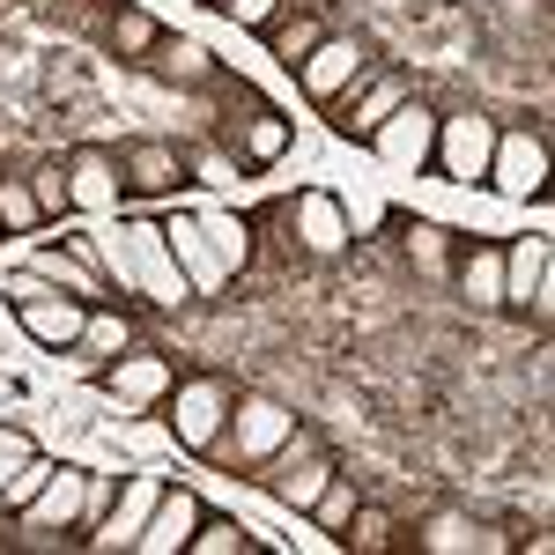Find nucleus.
<instances>
[{"mask_svg":"<svg viewBox=\"0 0 555 555\" xmlns=\"http://www.w3.org/2000/svg\"><path fill=\"white\" fill-rule=\"evenodd\" d=\"M185 178H201V185H237V164H230L222 149H201V156L185 164Z\"/></svg>","mask_w":555,"mask_h":555,"instance_id":"obj_37","label":"nucleus"},{"mask_svg":"<svg viewBox=\"0 0 555 555\" xmlns=\"http://www.w3.org/2000/svg\"><path fill=\"white\" fill-rule=\"evenodd\" d=\"M408 96H415V82H408V75H371L363 89H348L341 104H334V112H341L334 127H341V133H363V141H371V133H378V119H392Z\"/></svg>","mask_w":555,"mask_h":555,"instance_id":"obj_15","label":"nucleus"},{"mask_svg":"<svg viewBox=\"0 0 555 555\" xmlns=\"http://www.w3.org/2000/svg\"><path fill=\"white\" fill-rule=\"evenodd\" d=\"M408 259H415L423 274H444V259H452V230H437V222H415V230H408Z\"/></svg>","mask_w":555,"mask_h":555,"instance_id":"obj_33","label":"nucleus"},{"mask_svg":"<svg viewBox=\"0 0 555 555\" xmlns=\"http://www.w3.org/2000/svg\"><path fill=\"white\" fill-rule=\"evenodd\" d=\"M289 429H297V415H289L282 400L245 392V400H230V423H222V437L208 444V460H222V467H267V460L289 444Z\"/></svg>","mask_w":555,"mask_h":555,"instance_id":"obj_1","label":"nucleus"},{"mask_svg":"<svg viewBox=\"0 0 555 555\" xmlns=\"http://www.w3.org/2000/svg\"><path fill=\"white\" fill-rule=\"evenodd\" d=\"M119 193H127V171H119L112 149H75V156H67V201L82 215H112Z\"/></svg>","mask_w":555,"mask_h":555,"instance_id":"obj_10","label":"nucleus"},{"mask_svg":"<svg viewBox=\"0 0 555 555\" xmlns=\"http://www.w3.org/2000/svg\"><path fill=\"white\" fill-rule=\"evenodd\" d=\"M52 467H60V460H44V452H23V460L8 467V481H0V504H8V512H23V504L38 496L44 481H52Z\"/></svg>","mask_w":555,"mask_h":555,"instance_id":"obj_28","label":"nucleus"},{"mask_svg":"<svg viewBox=\"0 0 555 555\" xmlns=\"http://www.w3.org/2000/svg\"><path fill=\"white\" fill-rule=\"evenodd\" d=\"M44 208L30 193V178H0V230H38Z\"/></svg>","mask_w":555,"mask_h":555,"instance_id":"obj_30","label":"nucleus"},{"mask_svg":"<svg viewBox=\"0 0 555 555\" xmlns=\"http://www.w3.org/2000/svg\"><path fill=\"white\" fill-rule=\"evenodd\" d=\"M127 253H133V297L164 304V311H178V304L193 297V282H185V267L171 259V245H164V230L133 222V230H127Z\"/></svg>","mask_w":555,"mask_h":555,"instance_id":"obj_7","label":"nucleus"},{"mask_svg":"<svg viewBox=\"0 0 555 555\" xmlns=\"http://www.w3.org/2000/svg\"><path fill=\"white\" fill-rule=\"evenodd\" d=\"M30 267H38V274H44V282H52V289H67V297H82V304H96V297H104V289H112V282H104V274H96L89 259H75V253H67V245H60V253H38V259H30Z\"/></svg>","mask_w":555,"mask_h":555,"instance_id":"obj_23","label":"nucleus"},{"mask_svg":"<svg viewBox=\"0 0 555 555\" xmlns=\"http://www.w3.org/2000/svg\"><path fill=\"white\" fill-rule=\"evenodd\" d=\"M319 38H326V23H319V15H297V23H267V44H274V60H282L289 75H297L304 60L319 52Z\"/></svg>","mask_w":555,"mask_h":555,"instance_id":"obj_27","label":"nucleus"},{"mask_svg":"<svg viewBox=\"0 0 555 555\" xmlns=\"http://www.w3.org/2000/svg\"><path fill=\"white\" fill-rule=\"evenodd\" d=\"M15 319H23V334H30L38 348H82L89 304H82V297H60V289H44V297L15 304Z\"/></svg>","mask_w":555,"mask_h":555,"instance_id":"obj_12","label":"nucleus"},{"mask_svg":"<svg viewBox=\"0 0 555 555\" xmlns=\"http://www.w3.org/2000/svg\"><path fill=\"white\" fill-rule=\"evenodd\" d=\"M460 289H467V304H504V253L496 245H467L460 253Z\"/></svg>","mask_w":555,"mask_h":555,"instance_id":"obj_24","label":"nucleus"},{"mask_svg":"<svg viewBox=\"0 0 555 555\" xmlns=\"http://www.w3.org/2000/svg\"><path fill=\"white\" fill-rule=\"evenodd\" d=\"M341 533H348V541H356L363 555H371V548H385V541H392V518H385L378 504H356V518H348Z\"/></svg>","mask_w":555,"mask_h":555,"instance_id":"obj_34","label":"nucleus"},{"mask_svg":"<svg viewBox=\"0 0 555 555\" xmlns=\"http://www.w3.org/2000/svg\"><path fill=\"white\" fill-rule=\"evenodd\" d=\"M178 385V371H171V356H119V363H104V392L112 400H133V408H156L164 392Z\"/></svg>","mask_w":555,"mask_h":555,"instance_id":"obj_19","label":"nucleus"},{"mask_svg":"<svg viewBox=\"0 0 555 555\" xmlns=\"http://www.w3.org/2000/svg\"><path fill=\"white\" fill-rule=\"evenodd\" d=\"M356 504H363V496H356V481H348V474H334V481L319 489V504H311V518H319L326 533H341L348 518H356Z\"/></svg>","mask_w":555,"mask_h":555,"instance_id":"obj_31","label":"nucleus"},{"mask_svg":"<svg viewBox=\"0 0 555 555\" xmlns=\"http://www.w3.org/2000/svg\"><path fill=\"white\" fill-rule=\"evenodd\" d=\"M230 149H237V164H274V156H289V119L274 104H259L253 119H230Z\"/></svg>","mask_w":555,"mask_h":555,"instance_id":"obj_20","label":"nucleus"},{"mask_svg":"<svg viewBox=\"0 0 555 555\" xmlns=\"http://www.w3.org/2000/svg\"><path fill=\"white\" fill-rule=\"evenodd\" d=\"M289 222H297L304 253H319V259L348 253V237H356V230H348V215H341V201H334V193H319V185L289 201Z\"/></svg>","mask_w":555,"mask_h":555,"instance_id":"obj_16","label":"nucleus"},{"mask_svg":"<svg viewBox=\"0 0 555 555\" xmlns=\"http://www.w3.org/2000/svg\"><path fill=\"white\" fill-rule=\"evenodd\" d=\"M164 245H171V259L185 267V282H193V297H215V289L230 282V267L215 259L208 230H201V215H185V208H178L171 222H164Z\"/></svg>","mask_w":555,"mask_h":555,"instance_id":"obj_11","label":"nucleus"},{"mask_svg":"<svg viewBox=\"0 0 555 555\" xmlns=\"http://www.w3.org/2000/svg\"><path fill=\"white\" fill-rule=\"evenodd\" d=\"M201 230H208L215 259H222L230 274H245V267H253V222H245V215H230V208H201Z\"/></svg>","mask_w":555,"mask_h":555,"instance_id":"obj_22","label":"nucleus"},{"mask_svg":"<svg viewBox=\"0 0 555 555\" xmlns=\"http://www.w3.org/2000/svg\"><path fill=\"white\" fill-rule=\"evenodd\" d=\"M0 481H8V460H0Z\"/></svg>","mask_w":555,"mask_h":555,"instance_id":"obj_41","label":"nucleus"},{"mask_svg":"<svg viewBox=\"0 0 555 555\" xmlns=\"http://www.w3.org/2000/svg\"><path fill=\"white\" fill-rule=\"evenodd\" d=\"M30 193H38L44 215H67L75 201H67V164H44V171H30Z\"/></svg>","mask_w":555,"mask_h":555,"instance_id":"obj_35","label":"nucleus"},{"mask_svg":"<svg viewBox=\"0 0 555 555\" xmlns=\"http://www.w3.org/2000/svg\"><path fill=\"white\" fill-rule=\"evenodd\" d=\"M423 555H489V548H512V533H496V526H481V518H467V512H429L415 533H408Z\"/></svg>","mask_w":555,"mask_h":555,"instance_id":"obj_14","label":"nucleus"},{"mask_svg":"<svg viewBox=\"0 0 555 555\" xmlns=\"http://www.w3.org/2000/svg\"><path fill=\"white\" fill-rule=\"evenodd\" d=\"M23 452H38V444H30V437H23V429H15V423H0V460H8V467H15V460H23Z\"/></svg>","mask_w":555,"mask_h":555,"instance_id":"obj_39","label":"nucleus"},{"mask_svg":"<svg viewBox=\"0 0 555 555\" xmlns=\"http://www.w3.org/2000/svg\"><path fill=\"white\" fill-rule=\"evenodd\" d=\"M193 526H201V496H193V489H171V481H164V496H156V512H149V526H141L133 555H185Z\"/></svg>","mask_w":555,"mask_h":555,"instance_id":"obj_13","label":"nucleus"},{"mask_svg":"<svg viewBox=\"0 0 555 555\" xmlns=\"http://www.w3.org/2000/svg\"><path fill=\"white\" fill-rule=\"evenodd\" d=\"M371 149H378V164H385V171H423L429 156H437V112L408 96V104H400L392 119H378Z\"/></svg>","mask_w":555,"mask_h":555,"instance_id":"obj_8","label":"nucleus"},{"mask_svg":"<svg viewBox=\"0 0 555 555\" xmlns=\"http://www.w3.org/2000/svg\"><path fill=\"white\" fill-rule=\"evenodd\" d=\"M341 215H348V230H378V222H385L378 201H356V208H341Z\"/></svg>","mask_w":555,"mask_h":555,"instance_id":"obj_40","label":"nucleus"},{"mask_svg":"<svg viewBox=\"0 0 555 555\" xmlns=\"http://www.w3.org/2000/svg\"><path fill=\"white\" fill-rule=\"evenodd\" d=\"M164 400H171V437L185 444V452H208L215 437H222V423H230L237 385L222 378V371H201V378H178Z\"/></svg>","mask_w":555,"mask_h":555,"instance_id":"obj_2","label":"nucleus"},{"mask_svg":"<svg viewBox=\"0 0 555 555\" xmlns=\"http://www.w3.org/2000/svg\"><path fill=\"white\" fill-rule=\"evenodd\" d=\"M149 67H156L164 82H215L208 52H201L193 38H156V52H149Z\"/></svg>","mask_w":555,"mask_h":555,"instance_id":"obj_25","label":"nucleus"},{"mask_svg":"<svg viewBox=\"0 0 555 555\" xmlns=\"http://www.w3.org/2000/svg\"><path fill=\"white\" fill-rule=\"evenodd\" d=\"M82 356H127V319H119V311H96V304H89Z\"/></svg>","mask_w":555,"mask_h":555,"instance_id":"obj_32","label":"nucleus"},{"mask_svg":"<svg viewBox=\"0 0 555 555\" xmlns=\"http://www.w3.org/2000/svg\"><path fill=\"white\" fill-rule=\"evenodd\" d=\"M104 38H112V52H119V60H149L164 30H156V15H141V8H112Z\"/></svg>","mask_w":555,"mask_h":555,"instance_id":"obj_26","label":"nucleus"},{"mask_svg":"<svg viewBox=\"0 0 555 555\" xmlns=\"http://www.w3.org/2000/svg\"><path fill=\"white\" fill-rule=\"evenodd\" d=\"M82 489H89L82 467H52V481L23 504V533H52V526L67 533V526H82Z\"/></svg>","mask_w":555,"mask_h":555,"instance_id":"obj_17","label":"nucleus"},{"mask_svg":"<svg viewBox=\"0 0 555 555\" xmlns=\"http://www.w3.org/2000/svg\"><path fill=\"white\" fill-rule=\"evenodd\" d=\"M334 474H341V467L319 452V437H311V429H289V444L267 460V474H259V481H267V496H274V504L311 512V504H319V489H326Z\"/></svg>","mask_w":555,"mask_h":555,"instance_id":"obj_3","label":"nucleus"},{"mask_svg":"<svg viewBox=\"0 0 555 555\" xmlns=\"http://www.w3.org/2000/svg\"><path fill=\"white\" fill-rule=\"evenodd\" d=\"M215 8H222V15H230V23H237V30H267V23H274V8H282V0H215Z\"/></svg>","mask_w":555,"mask_h":555,"instance_id":"obj_36","label":"nucleus"},{"mask_svg":"<svg viewBox=\"0 0 555 555\" xmlns=\"http://www.w3.org/2000/svg\"><path fill=\"white\" fill-rule=\"evenodd\" d=\"M297 82L311 104H341L348 89L371 82V44L363 38H319V52L297 67Z\"/></svg>","mask_w":555,"mask_h":555,"instance_id":"obj_5","label":"nucleus"},{"mask_svg":"<svg viewBox=\"0 0 555 555\" xmlns=\"http://www.w3.org/2000/svg\"><path fill=\"white\" fill-rule=\"evenodd\" d=\"M489 185L504 201H541L548 193V133H496V156H489Z\"/></svg>","mask_w":555,"mask_h":555,"instance_id":"obj_6","label":"nucleus"},{"mask_svg":"<svg viewBox=\"0 0 555 555\" xmlns=\"http://www.w3.org/2000/svg\"><path fill=\"white\" fill-rule=\"evenodd\" d=\"M245 548H253V533L237 518H208V512H201L193 541H185V555H245Z\"/></svg>","mask_w":555,"mask_h":555,"instance_id":"obj_29","label":"nucleus"},{"mask_svg":"<svg viewBox=\"0 0 555 555\" xmlns=\"http://www.w3.org/2000/svg\"><path fill=\"white\" fill-rule=\"evenodd\" d=\"M489 156H496V119H481V112H452V119H437V171L452 178V185H481L489 178Z\"/></svg>","mask_w":555,"mask_h":555,"instance_id":"obj_4","label":"nucleus"},{"mask_svg":"<svg viewBox=\"0 0 555 555\" xmlns=\"http://www.w3.org/2000/svg\"><path fill=\"white\" fill-rule=\"evenodd\" d=\"M156 496H164V474H127V489L112 496V512L96 518L89 548H104V555H133L141 526H149V512H156Z\"/></svg>","mask_w":555,"mask_h":555,"instance_id":"obj_9","label":"nucleus"},{"mask_svg":"<svg viewBox=\"0 0 555 555\" xmlns=\"http://www.w3.org/2000/svg\"><path fill=\"white\" fill-rule=\"evenodd\" d=\"M112 496H119L112 474H89V489H82V526H89V533H96V518L112 512ZM89 533H82V541H89Z\"/></svg>","mask_w":555,"mask_h":555,"instance_id":"obj_38","label":"nucleus"},{"mask_svg":"<svg viewBox=\"0 0 555 555\" xmlns=\"http://www.w3.org/2000/svg\"><path fill=\"white\" fill-rule=\"evenodd\" d=\"M119 171L141 201H171L178 185H185V156H178L171 141H133L127 156H119Z\"/></svg>","mask_w":555,"mask_h":555,"instance_id":"obj_18","label":"nucleus"},{"mask_svg":"<svg viewBox=\"0 0 555 555\" xmlns=\"http://www.w3.org/2000/svg\"><path fill=\"white\" fill-rule=\"evenodd\" d=\"M541 282H548V237H518L512 253H504V304L533 311Z\"/></svg>","mask_w":555,"mask_h":555,"instance_id":"obj_21","label":"nucleus"}]
</instances>
